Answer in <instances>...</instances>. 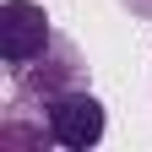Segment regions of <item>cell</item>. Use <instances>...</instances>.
Wrapping results in <instances>:
<instances>
[{
    "label": "cell",
    "mask_w": 152,
    "mask_h": 152,
    "mask_svg": "<svg viewBox=\"0 0 152 152\" xmlns=\"http://www.w3.org/2000/svg\"><path fill=\"white\" fill-rule=\"evenodd\" d=\"M49 44H54V22L38 0H0V60H6V76L44 60Z\"/></svg>",
    "instance_id": "6da1fadb"
},
{
    "label": "cell",
    "mask_w": 152,
    "mask_h": 152,
    "mask_svg": "<svg viewBox=\"0 0 152 152\" xmlns=\"http://www.w3.org/2000/svg\"><path fill=\"white\" fill-rule=\"evenodd\" d=\"M38 109H44V120H49L54 147H65V152H92V147L103 141V130H109V114H103V103H98L92 87L54 92V98L38 103Z\"/></svg>",
    "instance_id": "7a4b0ae2"
},
{
    "label": "cell",
    "mask_w": 152,
    "mask_h": 152,
    "mask_svg": "<svg viewBox=\"0 0 152 152\" xmlns=\"http://www.w3.org/2000/svg\"><path fill=\"white\" fill-rule=\"evenodd\" d=\"M71 87H87V60L65 33H54L44 60H33L27 71L11 76V98H22V103H49L54 92H71Z\"/></svg>",
    "instance_id": "3957f363"
},
{
    "label": "cell",
    "mask_w": 152,
    "mask_h": 152,
    "mask_svg": "<svg viewBox=\"0 0 152 152\" xmlns=\"http://www.w3.org/2000/svg\"><path fill=\"white\" fill-rule=\"evenodd\" d=\"M120 6H125L130 16H141V22H152V0H120Z\"/></svg>",
    "instance_id": "277c9868"
}]
</instances>
